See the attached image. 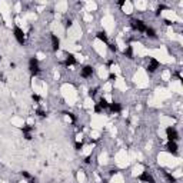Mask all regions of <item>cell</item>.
Here are the masks:
<instances>
[{"instance_id": "13", "label": "cell", "mask_w": 183, "mask_h": 183, "mask_svg": "<svg viewBox=\"0 0 183 183\" xmlns=\"http://www.w3.org/2000/svg\"><path fill=\"white\" fill-rule=\"evenodd\" d=\"M96 37H97L99 40L104 42V43H107V34H106V32H104V30H100V32H97V33H96Z\"/></svg>"}, {"instance_id": "35", "label": "cell", "mask_w": 183, "mask_h": 183, "mask_svg": "<svg viewBox=\"0 0 183 183\" xmlns=\"http://www.w3.org/2000/svg\"><path fill=\"white\" fill-rule=\"evenodd\" d=\"M29 183H36V179H30V180H29Z\"/></svg>"}, {"instance_id": "29", "label": "cell", "mask_w": 183, "mask_h": 183, "mask_svg": "<svg viewBox=\"0 0 183 183\" xmlns=\"http://www.w3.org/2000/svg\"><path fill=\"white\" fill-rule=\"evenodd\" d=\"M109 173H110V176H113V175H116V173H117V170H116V169H112Z\"/></svg>"}, {"instance_id": "23", "label": "cell", "mask_w": 183, "mask_h": 183, "mask_svg": "<svg viewBox=\"0 0 183 183\" xmlns=\"http://www.w3.org/2000/svg\"><path fill=\"white\" fill-rule=\"evenodd\" d=\"M94 112H96V113H102V112H103V109L100 107V106H99L97 103L94 104Z\"/></svg>"}, {"instance_id": "27", "label": "cell", "mask_w": 183, "mask_h": 183, "mask_svg": "<svg viewBox=\"0 0 183 183\" xmlns=\"http://www.w3.org/2000/svg\"><path fill=\"white\" fill-rule=\"evenodd\" d=\"M107 79H109V80H116V74H114V73H110Z\"/></svg>"}, {"instance_id": "28", "label": "cell", "mask_w": 183, "mask_h": 183, "mask_svg": "<svg viewBox=\"0 0 183 183\" xmlns=\"http://www.w3.org/2000/svg\"><path fill=\"white\" fill-rule=\"evenodd\" d=\"M175 76H176L179 80H182V74H180V72H176V73H175Z\"/></svg>"}, {"instance_id": "20", "label": "cell", "mask_w": 183, "mask_h": 183, "mask_svg": "<svg viewBox=\"0 0 183 183\" xmlns=\"http://www.w3.org/2000/svg\"><path fill=\"white\" fill-rule=\"evenodd\" d=\"M74 149L76 150H82L83 149V142H76L74 143Z\"/></svg>"}, {"instance_id": "12", "label": "cell", "mask_w": 183, "mask_h": 183, "mask_svg": "<svg viewBox=\"0 0 183 183\" xmlns=\"http://www.w3.org/2000/svg\"><path fill=\"white\" fill-rule=\"evenodd\" d=\"M144 33H146V36H147L149 39H156V37H157V34H156V30H154L153 27H147Z\"/></svg>"}, {"instance_id": "31", "label": "cell", "mask_w": 183, "mask_h": 183, "mask_svg": "<svg viewBox=\"0 0 183 183\" xmlns=\"http://www.w3.org/2000/svg\"><path fill=\"white\" fill-rule=\"evenodd\" d=\"M70 26H72V20H67L66 22V27H70Z\"/></svg>"}, {"instance_id": "19", "label": "cell", "mask_w": 183, "mask_h": 183, "mask_svg": "<svg viewBox=\"0 0 183 183\" xmlns=\"http://www.w3.org/2000/svg\"><path fill=\"white\" fill-rule=\"evenodd\" d=\"M165 9H167L165 4H159V7L156 9V16H160V13H162V10H165Z\"/></svg>"}, {"instance_id": "37", "label": "cell", "mask_w": 183, "mask_h": 183, "mask_svg": "<svg viewBox=\"0 0 183 183\" xmlns=\"http://www.w3.org/2000/svg\"><path fill=\"white\" fill-rule=\"evenodd\" d=\"M103 183H107V182H103Z\"/></svg>"}, {"instance_id": "1", "label": "cell", "mask_w": 183, "mask_h": 183, "mask_svg": "<svg viewBox=\"0 0 183 183\" xmlns=\"http://www.w3.org/2000/svg\"><path fill=\"white\" fill-rule=\"evenodd\" d=\"M130 27L133 29V30L139 32V33H144L146 29H147V26H146V23L143 22V20H140V19H132L130 20Z\"/></svg>"}, {"instance_id": "5", "label": "cell", "mask_w": 183, "mask_h": 183, "mask_svg": "<svg viewBox=\"0 0 183 183\" xmlns=\"http://www.w3.org/2000/svg\"><path fill=\"white\" fill-rule=\"evenodd\" d=\"M160 66V63L157 59H154V57H150L149 59V63H147V72L149 73H154L157 69H159Z\"/></svg>"}, {"instance_id": "21", "label": "cell", "mask_w": 183, "mask_h": 183, "mask_svg": "<svg viewBox=\"0 0 183 183\" xmlns=\"http://www.w3.org/2000/svg\"><path fill=\"white\" fill-rule=\"evenodd\" d=\"M32 99H33V102H36V103H39L40 100H42V97H40L39 94H32Z\"/></svg>"}, {"instance_id": "17", "label": "cell", "mask_w": 183, "mask_h": 183, "mask_svg": "<svg viewBox=\"0 0 183 183\" xmlns=\"http://www.w3.org/2000/svg\"><path fill=\"white\" fill-rule=\"evenodd\" d=\"M165 176H166V179H167V182H169V183H176V177H175V176H172L170 173L165 172Z\"/></svg>"}, {"instance_id": "32", "label": "cell", "mask_w": 183, "mask_h": 183, "mask_svg": "<svg viewBox=\"0 0 183 183\" xmlns=\"http://www.w3.org/2000/svg\"><path fill=\"white\" fill-rule=\"evenodd\" d=\"M125 4V0H120V1H117V6H123Z\"/></svg>"}, {"instance_id": "2", "label": "cell", "mask_w": 183, "mask_h": 183, "mask_svg": "<svg viewBox=\"0 0 183 183\" xmlns=\"http://www.w3.org/2000/svg\"><path fill=\"white\" fill-rule=\"evenodd\" d=\"M29 72L32 76H37L40 73V67H39V60L36 57H30L29 59Z\"/></svg>"}, {"instance_id": "4", "label": "cell", "mask_w": 183, "mask_h": 183, "mask_svg": "<svg viewBox=\"0 0 183 183\" xmlns=\"http://www.w3.org/2000/svg\"><path fill=\"white\" fill-rule=\"evenodd\" d=\"M166 136L169 139V142H176L179 139V133L175 127H166Z\"/></svg>"}, {"instance_id": "22", "label": "cell", "mask_w": 183, "mask_h": 183, "mask_svg": "<svg viewBox=\"0 0 183 183\" xmlns=\"http://www.w3.org/2000/svg\"><path fill=\"white\" fill-rule=\"evenodd\" d=\"M22 176L24 177V179H32V176H30V173H29L27 170H23L22 172Z\"/></svg>"}, {"instance_id": "15", "label": "cell", "mask_w": 183, "mask_h": 183, "mask_svg": "<svg viewBox=\"0 0 183 183\" xmlns=\"http://www.w3.org/2000/svg\"><path fill=\"white\" fill-rule=\"evenodd\" d=\"M97 104H99V106H100L102 109H109V104H110V103H109L107 100L104 99V97H102V99L99 100V103H97Z\"/></svg>"}, {"instance_id": "10", "label": "cell", "mask_w": 183, "mask_h": 183, "mask_svg": "<svg viewBox=\"0 0 183 183\" xmlns=\"http://www.w3.org/2000/svg\"><path fill=\"white\" fill-rule=\"evenodd\" d=\"M109 109H110V112H113V113H120L122 112V104L119 102H113L109 104Z\"/></svg>"}, {"instance_id": "24", "label": "cell", "mask_w": 183, "mask_h": 183, "mask_svg": "<svg viewBox=\"0 0 183 183\" xmlns=\"http://www.w3.org/2000/svg\"><path fill=\"white\" fill-rule=\"evenodd\" d=\"M96 92H97V87H94V89H90V90H89V96L93 97L94 94H96Z\"/></svg>"}, {"instance_id": "18", "label": "cell", "mask_w": 183, "mask_h": 183, "mask_svg": "<svg viewBox=\"0 0 183 183\" xmlns=\"http://www.w3.org/2000/svg\"><path fill=\"white\" fill-rule=\"evenodd\" d=\"M36 113L39 114V117H42V119H45L46 116H47V113H46L45 110H42V109H37V110H36Z\"/></svg>"}, {"instance_id": "11", "label": "cell", "mask_w": 183, "mask_h": 183, "mask_svg": "<svg viewBox=\"0 0 183 183\" xmlns=\"http://www.w3.org/2000/svg\"><path fill=\"white\" fill-rule=\"evenodd\" d=\"M73 64H76V59H74V56L70 53V54H67L66 56V60H64V66H73Z\"/></svg>"}, {"instance_id": "36", "label": "cell", "mask_w": 183, "mask_h": 183, "mask_svg": "<svg viewBox=\"0 0 183 183\" xmlns=\"http://www.w3.org/2000/svg\"><path fill=\"white\" fill-rule=\"evenodd\" d=\"M0 60H1V54H0Z\"/></svg>"}, {"instance_id": "3", "label": "cell", "mask_w": 183, "mask_h": 183, "mask_svg": "<svg viewBox=\"0 0 183 183\" xmlns=\"http://www.w3.org/2000/svg\"><path fill=\"white\" fill-rule=\"evenodd\" d=\"M13 34H14V39L17 40V43H19V45H24V43H26V37H24V32H23L22 29L20 27H14L13 29Z\"/></svg>"}, {"instance_id": "30", "label": "cell", "mask_w": 183, "mask_h": 183, "mask_svg": "<svg viewBox=\"0 0 183 183\" xmlns=\"http://www.w3.org/2000/svg\"><path fill=\"white\" fill-rule=\"evenodd\" d=\"M24 139L26 140H32V135H24Z\"/></svg>"}, {"instance_id": "9", "label": "cell", "mask_w": 183, "mask_h": 183, "mask_svg": "<svg viewBox=\"0 0 183 183\" xmlns=\"http://www.w3.org/2000/svg\"><path fill=\"white\" fill-rule=\"evenodd\" d=\"M166 149H167V152L172 154H177V149H179V146H177L176 142H167V146H166Z\"/></svg>"}, {"instance_id": "34", "label": "cell", "mask_w": 183, "mask_h": 183, "mask_svg": "<svg viewBox=\"0 0 183 183\" xmlns=\"http://www.w3.org/2000/svg\"><path fill=\"white\" fill-rule=\"evenodd\" d=\"M113 63H114L113 60H109V62H107V66H112V64H113Z\"/></svg>"}, {"instance_id": "26", "label": "cell", "mask_w": 183, "mask_h": 183, "mask_svg": "<svg viewBox=\"0 0 183 183\" xmlns=\"http://www.w3.org/2000/svg\"><path fill=\"white\" fill-rule=\"evenodd\" d=\"M90 162H92V156H86V157H85V163H86V165H89Z\"/></svg>"}, {"instance_id": "14", "label": "cell", "mask_w": 183, "mask_h": 183, "mask_svg": "<svg viewBox=\"0 0 183 183\" xmlns=\"http://www.w3.org/2000/svg\"><path fill=\"white\" fill-rule=\"evenodd\" d=\"M123 54H125L127 59H133V49H132V46H127L125 50H123Z\"/></svg>"}, {"instance_id": "8", "label": "cell", "mask_w": 183, "mask_h": 183, "mask_svg": "<svg viewBox=\"0 0 183 183\" xmlns=\"http://www.w3.org/2000/svg\"><path fill=\"white\" fill-rule=\"evenodd\" d=\"M50 39H51V49H53V51H57L59 47H60V39L57 37L56 34H51Z\"/></svg>"}, {"instance_id": "33", "label": "cell", "mask_w": 183, "mask_h": 183, "mask_svg": "<svg viewBox=\"0 0 183 183\" xmlns=\"http://www.w3.org/2000/svg\"><path fill=\"white\" fill-rule=\"evenodd\" d=\"M165 24H167V26H170L172 23H170V20H167V19H166V20H165Z\"/></svg>"}, {"instance_id": "16", "label": "cell", "mask_w": 183, "mask_h": 183, "mask_svg": "<svg viewBox=\"0 0 183 183\" xmlns=\"http://www.w3.org/2000/svg\"><path fill=\"white\" fill-rule=\"evenodd\" d=\"M33 126H30V125H24L22 127V132L24 133V135H30V132H33Z\"/></svg>"}, {"instance_id": "7", "label": "cell", "mask_w": 183, "mask_h": 183, "mask_svg": "<svg viewBox=\"0 0 183 183\" xmlns=\"http://www.w3.org/2000/svg\"><path fill=\"white\" fill-rule=\"evenodd\" d=\"M139 180H140V182H144V183H156L154 182V179L152 177V175H150L147 170H144L142 175L139 176Z\"/></svg>"}, {"instance_id": "6", "label": "cell", "mask_w": 183, "mask_h": 183, "mask_svg": "<svg viewBox=\"0 0 183 183\" xmlns=\"http://www.w3.org/2000/svg\"><path fill=\"white\" fill-rule=\"evenodd\" d=\"M94 73V69L92 67V66H85V67L82 69V72H80V76L83 77V79H89L92 77Z\"/></svg>"}, {"instance_id": "25", "label": "cell", "mask_w": 183, "mask_h": 183, "mask_svg": "<svg viewBox=\"0 0 183 183\" xmlns=\"http://www.w3.org/2000/svg\"><path fill=\"white\" fill-rule=\"evenodd\" d=\"M109 49H110L112 51H117V46L116 45H109Z\"/></svg>"}]
</instances>
